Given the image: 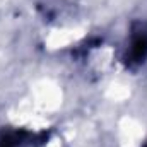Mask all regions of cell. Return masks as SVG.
I'll list each match as a JSON object with an SVG mask.
<instances>
[{"label": "cell", "mask_w": 147, "mask_h": 147, "mask_svg": "<svg viewBox=\"0 0 147 147\" xmlns=\"http://www.w3.org/2000/svg\"><path fill=\"white\" fill-rule=\"evenodd\" d=\"M147 58V31L146 26L140 24V31H134L130 48L127 53V63L128 65H140Z\"/></svg>", "instance_id": "cell-1"}, {"label": "cell", "mask_w": 147, "mask_h": 147, "mask_svg": "<svg viewBox=\"0 0 147 147\" xmlns=\"http://www.w3.org/2000/svg\"><path fill=\"white\" fill-rule=\"evenodd\" d=\"M31 134L26 130H3L0 134V147H21Z\"/></svg>", "instance_id": "cell-2"}, {"label": "cell", "mask_w": 147, "mask_h": 147, "mask_svg": "<svg viewBox=\"0 0 147 147\" xmlns=\"http://www.w3.org/2000/svg\"><path fill=\"white\" fill-rule=\"evenodd\" d=\"M146 147H147V146H146Z\"/></svg>", "instance_id": "cell-3"}]
</instances>
